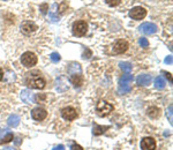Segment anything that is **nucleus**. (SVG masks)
<instances>
[{"instance_id":"33","label":"nucleus","mask_w":173,"mask_h":150,"mask_svg":"<svg viewBox=\"0 0 173 150\" xmlns=\"http://www.w3.org/2000/svg\"><path fill=\"white\" fill-rule=\"evenodd\" d=\"M53 150H65V147L62 146V144H59V146H57Z\"/></svg>"},{"instance_id":"30","label":"nucleus","mask_w":173,"mask_h":150,"mask_svg":"<svg viewBox=\"0 0 173 150\" xmlns=\"http://www.w3.org/2000/svg\"><path fill=\"white\" fill-rule=\"evenodd\" d=\"M164 62L165 64H172V56H169V57H166L165 58V60H164Z\"/></svg>"},{"instance_id":"9","label":"nucleus","mask_w":173,"mask_h":150,"mask_svg":"<svg viewBox=\"0 0 173 150\" xmlns=\"http://www.w3.org/2000/svg\"><path fill=\"white\" fill-rule=\"evenodd\" d=\"M31 117L32 119H35V120H44V119L47 117V112H46L45 109H43V107H36L31 112Z\"/></svg>"},{"instance_id":"2","label":"nucleus","mask_w":173,"mask_h":150,"mask_svg":"<svg viewBox=\"0 0 173 150\" xmlns=\"http://www.w3.org/2000/svg\"><path fill=\"white\" fill-rule=\"evenodd\" d=\"M113 110V105H111L110 103L105 102V100H100L98 104H97V106H96V111H97V113L98 115L100 117H106V115H109Z\"/></svg>"},{"instance_id":"23","label":"nucleus","mask_w":173,"mask_h":150,"mask_svg":"<svg viewBox=\"0 0 173 150\" xmlns=\"http://www.w3.org/2000/svg\"><path fill=\"white\" fill-rule=\"evenodd\" d=\"M51 60L53 61V62H58V61H60V54L58 53V52H53V53H51Z\"/></svg>"},{"instance_id":"1","label":"nucleus","mask_w":173,"mask_h":150,"mask_svg":"<svg viewBox=\"0 0 173 150\" xmlns=\"http://www.w3.org/2000/svg\"><path fill=\"white\" fill-rule=\"evenodd\" d=\"M25 84L30 89H43L45 87V80L43 79V76H41V74H38L37 72H31V73L27 74Z\"/></svg>"},{"instance_id":"34","label":"nucleus","mask_w":173,"mask_h":150,"mask_svg":"<svg viewBox=\"0 0 173 150\" xmlns=\"http://www.w3.org/2000/svg\"><path fill=\"white\" fill-rule=\"evenodd\" d=\"M3 78H4V73H3V69H0V81L3 80Z\"/></svg>"},{"instance_id":"31","label":"nucleus","mask_w":173,"mask_h":150,"mask_svg":"<svg viewBox=\"0 0 173 150\" xmlns=\"http://www.w3.org/2000/svg\"><path fill=\"white\" fill-rule=\"evenodd\" d=\"M41 9H42V13H43V14H46V9H47V5H46V4L42 5V6H41Z\"/></svg>"},{"instance_id":"5","label":"nucleus","mask_w":173,"mask_h":150,"mask_svg":"<svg viewBox=\"0 0 173 150\" xmlns=\"http://www.w3.org/2000/svg\"><path fill=\"white\" fill-rule=\"evenodd\" d=\"M61 115H62V118H64L65 120L72 121V120H74L75 118H78V112H76V110H75L74 107L68 106L61 110Z\"/></svg>"},{"instance_id":"28","label":"nucleus","mask_w":173,"mask_h":150,"mask_svg":"<svg viewBox=\"0 0 173 150\" xmlns=\"http://www.w3.org/2000/svg\"><path fill=\"white\" fill-rule=\"evenodd\" d=\"M167 117H170V122L172 124V105L170 106L169 111H167Z\"/></svg>"},{"instance_id":"25","label":"nucleus","mask_w":173,"mask_h":150,"mask_svg":"<svg viewBox=\"0 0 173 150\" xmlns=\"http://www.w3.org/2000/svg\"><path fill=\"white\" fill-rule=\"evenodd\" d=\"M49 16H50V19H51V21L54 22V23H56V22H59V16H58V14H54L52 12H50Z\"/></svg>"},{"instance_id":"36","label":"nucleus","mask_w":173,"mask_h":150,"mask_svg":"<svg viewBox=\"0 0 173 150\" xmlns=\"http://www.w3.org/2000/svg\"><path fill=\"white\" fill-rule=\"evenodd\" d=\"M5 150H12V149H11V148H6Z\"/></svg>"},{"instance_id":"32","label":"nucleus","mask_w":173,"mask_h":150,"mask_svg":"<svg viewBox=\"0 0 173 150\" xmlns=\"http://www.w3.org/2000/svg\"><path fill=\"white\" fill-rule=\"evenodd\" d=\"M164 74H165V76H166V79L167 80H170V82H172V76H171V74L170 73H167V72H163Z\"/></svg>"},{"instance_id":"22","label":"nucleus","mask_w":173,"mask_h":150,"mask_svg":"<svg viewBox=\"0 0 173 150\" xmlns=\"http://www.w3.org/2000/svg\"><path fill=\"white\" fill-rule=\"evenodd\" d=\"M133 80H134L133 75H131L129 73H128V74L124 75V76H122V78L119 80V83H129V82H132Z\"/></svg>"},{"instance_id":"21","label":"nucleus","mask_w":173,"mask_h":150,"mask_svg":"<svg viewBox=\"0 0 173 150\" xmlns=\"http://www.w3.org/2000/svg\"><path fill=\"white\" fill-rule=\"evenodd\" d=\"M13 139H14V135H13L12 133H7V134H6V135L3 137V139L0 140V144H5V143L11 142Z\"/></svg>"},{"instance_id":"8","label":"nucleus","mask_w":173,"mask_h":150,"mask_svg":"<svg viewBox=\"0 0 173 150\" xmlns=\"http://www.w3.org/2000/svg\"><path fill=\"white\" fill-rule=\"evenodd\" d=\"M128 49V42L124 40H119L116 42V44L113 45V53L116 54H120L124 53L125 51H127Z\"/></svg>"},{"instance_id":"19","label":"nucleus","mask_w":173,"mask_h":150,"mask_svg":"<svg viewBox=\"0 0 173 150\" xmlns=\"http://www.w3.org/2000/svg\"><path fill=\"white\" fill-rule=\"evenodd\" d=\"M154 84H155V87L157 89H164L166 86L165 81H164V79H163L162 76H157L155 79V81H154Z\"/></svg>"},{"instance_id":"13","label":"nucleus","mask_w":173,"mask_h":150,"mask_svg":"<svg viewBox=\"0 0 173 150\" xmlns=\"http://www.w3.org/2000/svg\"><path fill=\"white\" fill-rule=\"evenodd\" d=\"M151 75H148V74H142V75H138V79H136V82H138V86H143V87H147L151 83Z\"/></svg>"},{"instance_id":"14","label":"nucleus","mask_w":173,"mask_h":150,"mask_svg":"<svg viewBox=\"0 0 173 150\" xmlns=\"http://www.w3.org/2000/svg\"><path fill=\"white\" fill-rule=\"evenodd\" d=\"M69 81L72 82V84H74V87H81L82 83H83L82 73H80V74H71Z\"/></svg>"},{"instance_id":"29","label":"nucleus","mask_w":173,"mask_h":150,"mask_svg":"<svg viewBox=\"0 0 173 150\" xmlns=\"http://www.w3.org/2000/svg\"><path fill=\"white\" fill-rule=\"evenodd\" d=\"M72 150H83V148H82L81 146H78V144H73V146L71 147Z\"/></svg>"},{"instance_id":"35","label":"nucleus","mask_w":173,"mask_h":150,"mask_svg":"<svg viewBox=\"0 0 173 150\" xmlns=\"http://www.w3.org/2000/svg\"><path fill=\"white\" fill-rule=\"evenodd\" d=\"M15 144H16V146H18V144H20V137H18V139H16V141H15Z\"/></svg>"},{"instance_id":"11","label":"nucleus","mask_w":173,"mask_h":150,"mask_svg":"<svg viewBox=\"0 0 173 150\" xmlns=\"http://www.w3.org/2000/svg\"><path fill=\"white\" fill-rule=\"evenodd\" d=\"M141 149L142 150H155L156 149V141L152 137H144L141 141Z\"/></svg>"},{"instance_id":"3","label":"nucleus","mask_w":173,"mask_h":150,"mask_svg":"<svg viewBox=\"0 0 173 150\" xmlns=\"http://www.w3.org/2000/svg\"><path fill=\"white\" fill-rule=\"evenodd\" d=\"M21 62L25 67H32V66H35L37 64V57L32 52H25V53L22 54Z\"/></svg>"},{"instance_id":"7","label":"nucleus","mask_w":173,"mask_h":150,"mask_svg":"<svg viewBox=\"0 0 173 150\" xmlns=\"http://www.w3.org/2000/svg\"><path fill=\"white\" fill-rule=\"evenodd\" d=\"M140 31L143 32L144 35H152L157 31V25L155 23H150V22H145V23H142L140 25Z\"/></svg>"},{"instance_id":"12","label":"nucleus","mask_w":173,"mask_h":150,"mask_svg":"<svg viewBox=\"0 0 173 150\" xmlns=\"http://www.w3.org/2000/svg\"><path fill=\"white\" fill-rule=\"evenodd\" d=\"M36 29H37V25H36L34 22L24 21L21 24L22 32H24V34H27V35H29V34H31V32L36 31Z\"/></svg>"},{"instance_id":"20","label":"nucleus","mask_w":173,"mask_h":150,"mask_svg":"<svg viewBox=\"0 0 173 150\" xmlns=\"http://www.w3.org/2000/svg\"><path fill=\"white\" fill-rule=\"evenodd\" d=\"M119 66H120V68L122 69L124 72H126V73H131L132 72V64H129V62H127V61H122V62H120L119 64Z\"/></svg>"},{"instance_id":"6","label":"nucleus","mask_w":173,"mask_h":150,"mask_svg":"<svg viewBox=\"0 0 173 150\" xmlns=\"http://www.w3.org/2000/svg\"><path fill=\"white\" fill-rule=\"evenodd\" d=\"M147 15V11L141 6H136V7L132 8L129 12V16L134 20H142L143 18H145Z\"/></svg>"},{"instance_id":"24","label":"nucleus","mask_w":173,"mask_h":150,"mask_svg":"<svg viewBox=\"0 0 173 150\" xmlns=\"http://www.w3.org/2000/svg\"><path fill=\"white\" fill-rule=\"evenodd\" d=\"M138 43H140V45H141V47H148L149 46V42L147 38H144V37H142V38H140V40H138Z\"/></svg>"},{"instance_id":"18","label":"nucleus","mask_w":173,"mask_h":150,"mask_svg":"<svg viewBox=\"0 0 173 150\" xmlns=\"http://www.w3.org/2000/svg\"><path fill=\"white\" fill-rule=\"evenodd\" d=\"M132 90L129 83H119V94L121 95H125V94H128Z\"/></svg>"},{"instance_id":"27","label":"nucleus","mask_w":173,"mask_h":150,"mask_svg":"<svg viewBox=\"0 0 173 150\" xmlns=\"http://www.w3.org/2000/svg\"><path fill=\"white\" fill-rule=\"evenodd\" d=\"M67 4H66V3H62V4L60 5V6H59V12H60V14H64L65 12L67 11Z\"/></svg>"},{"instance_id":"16","label":"nucleus","mask_w":173,"mask_h":150,"mask_svg":"<svg viewBox=\"0 0 173 150\" xmlns=\"http://www.w3.org/2000/svg\"><path fill=\"white\" fill-rule=\"evenodd\" d=\"M106 129H109V126H99V125H94L92 128V133L94 135H102L105 133Z\"/></svg>"},{"instance_id":"15","label":"nucleus","mask_w":173,"mask_h":150,"mask_svg":"<svg viewBox=\"0 0 173 150\" xmlns=\"http://www.w3.org/2000/svg\"><path fill=\"white\" fill-rule=\"evenodd\" d=\"M7 124L8 126L11 127H18L19 124H20V117L18 115H9V118L7 120Z\"/></svg>"},{"instance_id":"4","label":"nucleus","mask_w":173,"mask_h":150,"mask_svg":"<svg viewBox=\"0 0 173 150\" xmlns=\"http://www.w3.org/2000/svg\"><path fill=\"white\" fill-rule=\"evenodd\" d=\"M87 30H88V24L85 21H76L74 22L73 24V34L75 36H84L87 34Z\"/></svg>"},{"instance_id":"37","label":"nucleus","mask_w":173,"mask_h":150,"mask_svg":"<svg viewBox=\"0 0 173 150\" xmlns=\"http://www.w3.org/2000/svg\"><path fill=\"white\" fill-rule=\"evenodd\" d=\"M3 1H8V0H3Z\"/></svg>"},{"instance_id":"10","label":"nucleus","mask_w":173,"mask_h":150,"mask_svg":"<svg viewBox=\"0 0 173 150\" xmlns=\"http://www.w3.org/2000/svg\"><path fill=\"white\" fill-rule=\"evenodd\" d=\"M20 97H21L22 102H24L25 104L35 103V95H34L29 89L22 90L21 94H20Z\"/></svg>"},{"instance_id":"26","label":"nucleus","mask_w":173,"mask_h":150,"mask_svg":"<svg viewBox=\"0 0 173 150\" xmlns=\"http://www.w3.org/2000/svg\"><path fill=\"white\" fill-rule=\"evenodd\" d=\"M121 0H106V3H107V5L109 6H112V7H114V6H118V5L120 4Z\"/></svg>"},{"instance_id":"17","label":"nucleus","mask_w":173,"mask_h":150,"mask_svg":"<svg viewBox=\"0 0 173 150\" xmlns=\"http://www.w3.org/2000/svg\"><path fill=\"white\" fill-rule=\"evenodd\" d=\"M148 115L150 117V118H155V119L158 118L159 115H160V110L156 106L150 107V109L148 110Z\"/></svg>"}]
</instances>
